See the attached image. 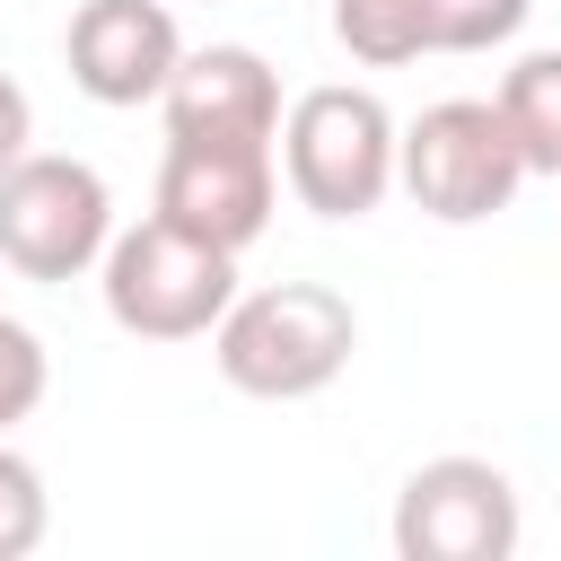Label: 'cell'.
I'll return each mask as SVG.
<instances>
[{"mask_svg":"<svg viewBox=\"0 0 561 561\" xmlns=\"http://www.w3.org/2000/svg\"><path fill=\"white\" fill-rule=\"evenodd\" d=\"M359 351V316L342 289L324 280H272V289H245L228 298V316L210 324V359L237 394L254 403H307L324 394Z\"/></svg>","mask_w":561,"mask_h":561,"instance_id":"1","label":"cell"},{"mask_svg":"<svg viewBox=\"0 0 561 561\" xmlns=\"http://www.w3.org/2000/svg\"><path fill=\"white\" fill-rule=\"evenodd\" d=\"M96 289H105V316L131 342H202L237 298V254L149 210L140 228H114Z\"/></svg>","mask_w":561,"mask_h":561,"instance_id":"2","label":"cell"},{"mask_svg":"<svg viewBox=\"0 0 561 561\" xmlns=\"http://www.w3.org/2000/svg\"><path fill=\"white\" fill-rule=\"evenodd\" d=\"M394 167H403V131L377 88L333 79L280 114V175H289L298 210H316V219H368L394 193Z\"/></svg>","mask_w":561,"mask_h":561,"instance_id":"3","label":"cell"},{"mask_svg":"<svg viewBox=\"0 0 561 561\" xmlns=\"http://www.w3.org/2000/svg\"><path fill=\"white\" fill-rule=\"evenodd\" d=\"M394 184H403L430 219H447V228H473V219L508 210L517 184H526V149H517V131H508L500 96H447V105L412 114V123H403V167H394Z\"/></svg>","mask_w":561,"mask_h":561,"instance_id":"4","label":"cell"},{"mask_svg":"<svg viewBox=\"0 0 561 561\" xmlns=\"http://www.w3.org/2000/svg\"><path fill=\"white\" fill-rule=\"evenodd\" d=\"M114 245V193L88 158L26 149L0 175V263L18 280H79Z\"/></svg>","mask_w":561,"mask_h":561,"instance_id":"5","label":"cell"},{"mask_svg":"<svg viewBox=\"0 0 561 561\" xmlns=\"http://www.w3.org/2000/svg\"><path fill=\"white\" fill-rule=\"evenodd\" d=\"M517 535H526V508L491 456H430L394 491V552L403 561H508Z\"/></svg>","mask_w":561,"mask_h":561,"instance_id":"6","label":"cell"},{"mask_svg":"<svg viewBox=\"0 0 561 561\" xmlns=\"http://www.w3.org/2000/svg\"><path fill=\"white\" fill-rule=\"evenodd\" d=\"M272 202H280L272 140H167V158H158V219H175L228 254H245L272 228Z\"/></svg>","mask_w":561,"mask_h":561,"instance_id":"7","label":"cell"},{"mask_svg":"<svg viewBox=\"0 0 561 561\" xmlns=\"http://www.w3.org/2000/svg\"><path fill=\"white\" fill-rule=\"evenodd\" d=\"M61 61H70V88L96 96V105H158L175 61H184V35H175V9L167 0H79L70 9V35H61Z\"/></svg>","mask_w":561,"mask_h":561,"instance_id":"8","label":"cell"},{"mask_svg":"<svg viewBox=\"0 0 561 561\" xmlns=\"http://www.w3.org/2000/svg\"><path fill=\"white\" fill-rule=\"evenodd\" d=\"M167 140H272L280 149V79L254 44H202L167 79Z\"/></svg>","mask_w":561,"mask_h":561,"instance_id":"9","label":"cell"},{"mask_svg":"<svg viewBox=\"0 0 561 561\" xmlns=\"http://www.w3.org/2000/svg\"><path fill=\"white\" fill-rule=\"evenodd\" d=\"M333 44L368 70H403V61L438 53L430 44V0H333Z\"/></svg>","mask_w":561,"mask_h":561,"instance_id":"10","label":"cell"},{"mask_svg":"<svg viewBox=\"0 0 561 561\" xmlns=\"http://www.w3.org/2000/svg\"><path fill=\"white\" fill-rule=\"evenodd\" d=\"M500 114H508V131L526 149V175L561 184V53H526L500 79Z\"/></svg>","mask_w":561,"mask_h":561,"instance_id":"11","label":"cell"},{"mask_svg":"<svg viewBox=\"0 0 561 561\" xmlns=\"http://www.w3.org/2000/svg\"><path fill=\"white\" fill-rule=\"evenodd\" d=\"M53 526V500H44V473L0 438V561H26Z\"/></svg>","mask_w":561,"mask_h":561,"instance_id":"12","label":"cell"},{"mask_svg":"<svg viewBox=\"0 0 561 561\" xmlns=\"http://www.w3.org/2000/svg\"><path fill=\"white\" fill-rule=\"evenodd\" d=\"M535 0H430V44L438 53H491L526 26Z\"/></svg>","mask_w":561,"mask_h":561,"instance_id":"13","label":"cell"},{"mask_svg":"<svg viewBox=\"0 0 561 561\" xmlns=\"http://www.w3.org/2000/svg\"><path fill=\"white\" fill-rule=\"evenodd\" d=\"M44 386H53V359H44V342H35L18 316H0V438H9L18 421H35Z\"/></svg>","mask_w":561,"mask_h":561,"instance_id":"14","label":"cell"},{"mask_svg":"<svg viewBox=\"0 0 561 561\" xmlns=\"http://www.w3.org/2000/svg\"><path fill=\"white\" fill-rule=\"evenodd\" d=\"M26 140H35V105H26V88L0 70V175L26 158Z\"/></svg>","mask_w":561,"mask_h":561,"instance_id":"15","label":"cell"}]
</instances>
